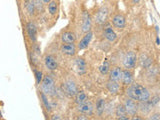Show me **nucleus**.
I'll list each match as a JSON object with an SVG mask.
<instances>
[{"instance_id": "nucleus-22", "label": "nucleus", "mask_w": 160, "mask_h": 120, "mask_svg": "<svg viewBox=\"0 0 160 120\" xmlns=\"http://www.w3.org/2000/svg\"><path fill=\"white\" fill-rule=\"evenodd\" d=\"M60 11V0H51L46 5V12L52 18H57Z\"/></svg>"}, {"instance_id": "nucleus-27", "label": "nucleus", "mask_w": 160, "mask_h": 120, "mask_svg": "<svg viewBox=\"0 0 160 120\" xmlns=\"http://www.w3.org/2000/svg\"><path fill=\"white\" fill-rule=\"evenodd\" d=\"M74 63H75V67H76V70L79 75L87 72V63L82 57H76Z\"/></svg>"}, {"instance_id": "nucleus-5", "label": "nucleus", "mask_w": 160, "mask_h": 120, "mask_svg": "<svg viewBox=\"0 0 160 120\" xmlns=\"http://www.w3.org/2000/svg\"><path fill=\"white\" fill-rule=\"evenodd\" d=\"M142 81L144 85L150 89H153L154 87L158 88V83H159V66L158 64H153L150 67L144 69V74H143Z\"/></svg>"}, {"instance_id": "nucleus-7", "label": "nucleus", "mask_w": 160, "mask_h": 120, "mask_svg": "<svg viewBox=\"0 0 160 120\" xmlns=\"http://www.w3.org/2000/svg\"><path fill=\"white\" fill-rule=\"evenodd\" d=\"M109 23L111 24V26L115 29V31L122 32L123 30L126 28L127 17L123 12L116 11V12H114L113 14L110 15Z\"/></svg>"}, {"instance_id": "nucleus-10", "label": "nucleus", "mask_w": 160, "mask_h": 120, "mask_svg": "<svg viewBox=\"0 0 160 120\" xmlns=\"http://www.w3.org/2000/svg\"><path fill=\"white\" fill-rule=\"evenodd\" d=\"M101 36L105 41L110 44L114 43L118 38L117 32L115 31V29L111 26V24L109 23V21L101 26Z\"/></svg>"}, {"instance_id": "nucleus-28", "label": "nucleus", "mask_w": 160, "mask_h": 120, "mask_svg": "<svg viewBox=\"0 0 160 120\" xmlns=\"http://www.w3.org/2000/svg\"><path fill=\"white\" fill-rule=\"evenodd\" d=\"M87 100H89V96L87 95V93L84 91V90H81V89H80L79 91L73 96V103L75 105L82 104L84 102H86Z\"/></svg>"}, {"instance_id": "nucleus-36", "label": "nucleus", "mask_w": 160, "mask_h": 120, "mask_svg": "<svg viewBox=\"0 0 160 120\" xmlns=\"http://www.w3.org/2000/svg\"><path fill=\"white\" fill-rule=\"evenodd\" d=\"M129 1L132 6H135V5H138L140 2H141V0H129Z\"/></svg>"}, {"instance_id": "nucleus-39", "label": "nucleus", "mask_w": 160, "mask_h": 120, "mask_svg": "<svg viewBox=\"0 0 160 120\" xmlns=\"http://www.w3.org/2000/svg\"><path fill=\"white\" fill-rule=\"evenodd\" d=\"M24 1H31V0H24Z\"/></svg>"}, {"instance_id": "nucleus-14", "label": "nucleus", "mask_w": 160, "mask_h": 120, "mask_svg": "<svg viewBox=\"0 0 160 120\" xmlns=\"http://www.w3.org/2000/svg\"><path fill=\"white\" fill-rule=\"evenodd\" d=\"M59 52L63 56L75 57L78 53V48L76 43H61L59 46Z\"/></svg>"}, {"instance_id": "nucleus-16", "label": "nucleus", "mask_w": 160, "mask_h": 120, "mask_svg": "<svg viewBox=\"0 0 160 120\" xmlns=\"http://www.w3.org/2000/svg\"><path fill=\"white\" fill-rule=\"evenodd\" d=\"M135 81V72L134 69H127V68H123L122 69V76L121 80H120V84L121 86L124 88L133 83Z\"/></svg>"}, {"instance_id": "nucleus-34", "label": "nucleus", "mask_w": 160, "mask_h": 120, "mask_svg": "<svg viewBox=\"0 0 160 120\" xmlns=\"http://www.w3.org/2000/svg\"><path fill=\"white\" fill-rule=\"evenodd\" d=\"M73 119H76V120H90L91 117L88 116L86 114H83V113H79V112H75L73 114Z\"/></svg>"}, {"instance_id": "nucleus-35", "label": "nucleus", "mask_w": 160, "mask_h": 120, "mask_svg": "<svg viewBox=\"0 0 160 120\" xmlns=\"http://www.w3.org/2000/svg\"><path fill=\"white\" fill-rule=\"evenodd\" d=\"M49 116H50V117H49L50 120H55V119H56V120H60V119H62L61 115H60V114H57V113H56V114H55V113L52 114V113H51V114L49 115Z\"/></svg>"}, {"instance_id": "nucleus-33", "label": "nucleus", "mask_w": 160, "mask_h": 120, "mask_svg": "<svg viewBox=\"0 0 160 120\" xmlns=\"http://www.w3.org/2000/svg\"><path fill=\"white\" fill-rule=\"evenodd\" d=\"M145 120H160L159 108H155L154 110H152V111L145 117Z\"/></svg>"}, {"instance_id": "nucleus-19", "label": "nucleus", "mask_w": 160, "mask_h": 120, "mask_svg": "<svg viewBox=\"0 0 160 120\" xmlns=\"http://www.w3.org/2000/svg\"><path fill=\"white\" fill-rule=\"evenodd\" d=\"M155 108H156V107L154 106L150 100H147V101H142V102H138V114L140 115V116H142L144 119Z\"/></svg>"}, {"instance_id": "nucleus-9", "label": "nucleus", "mask_w": 160, "mask_h": 120, "mask_svg": "<svg viewBox=\"0 0 160 120\" xmlns=\"http://www.w3.org/2000/svg\"><path fill=\"white\" fill-rule=\"evenodd\" d=\"M138 62V54L134 50H128L122 58V67L127 69H135Z\"/></svg>"}, {"instance_id": "nucleus-24", "label": "nucleus", "mask_w": 160, "mask_h": 120, "mask_svg": "<svg viewBox=\"0 0 160 120\" xmlns=\"http://www.w3.org/2000/svg\"><path fill=\"white\" fill-rule=\"evenodd\" d=\"M137 64H139L143 69H146L154 64V58L153 56H150V55L146 53H142L140 56H138Z\"/></svg>"}, {"instance_id": "nucleus-32", "label": "nucleus", "mask_w": 160, "mask_h": 120, "mask_svg": "<svg viewBox=\"0 0 160 120\" xmlns=\"http://www.w3.org/2000/svg\"><path fill=\"white\" fill-rule=\"evenodd\" d=\"M33 72H34V77H35V83H36V86H39V84L41 83L43 76H44V72L41 69H39L38 67H34L33 68Z\"/></svg>"}, {"instance_id": "nucleus-25", "label": "nucleus", "mask_w": 160, "mask_h": 120, "mask_svg": "<svg viewBox=\"0 0 160 120\" xmlns=\"http://www.w3.org/2000/svg\"><path fill=\"white\" fill-rule=\"evenodd\" d=\"M39 97H40V100H41V103H42V106H43L44 110L47 112L48 115H50L53 112V106H52L51 102H50L49 97L46 94H44L42 91H40V90H39Z\"/></svg>"}, {"instance_id": "nucleus-20", "label": "nucleus", "mask_w": 160, "mask_h": 120, "mask_svg": "<svg viewBox=\"0 0 160 120\" xmlns=\"http://www.w3.org/2000/svg\"><path fill=\"white\" fill-rule=\"evenodd\" d=\"M113 116H114V119H117V120H130V116L128 115L126 109H125L124 105L121 103V101L118 102L117 104H115Z\"/></svg>"}, {"instance_id": "nucleus-29", "label": "nucleus", "mask_w": 160, "mask_h": 120, "mask_svg": "<svg viewBox=\"0 0 160 120\" xmlns=\"http://www.w3.org/2000/svg\"><path fill=\"white\" fill-rule=\"evenodd\" d=\"M114 108H115V103L113 100H108L106 99V104H105V110H104V118H111L114 114Z\"/></svg>"}, {"instance_id": "nucleus-18", "label": "nucleus", "mask_w": 160, "mask_h": 120, "mask_svg": "<svg viewBox=\"0 0 160 120\" xmlns=\"http://www.w3.org/2000/svg\"><path fill=\"white\" fill-rule=\"evenodd\" d=\"M122 69L123 67L120 66V65H111V67L109 69V72L107 74L108 80L120 83V80H121V76H122Z\"/></svg>"}, {"instance_id": "nucleus-40", "label": "nucleus", "mask_w": 160, "mask_h": 120, "mask_svg": "<svg viewBox=\"0 0 160 120\" xmlns=\"http://www.w3.org/2000/svg\"><path fill=\"white\" fill-rule=\"evenodd\" d=\"M22 1H24V0H22Z\"/></svg>"}, {"instance_id": "nucleus-6", "label": "nucleus", "mask_w": 160, "mask_h": 120, "mask_svg": "<svg viewBox=\"0 0 160 120\" xmlns=\"http://www.w3.org/2000/svg\"><path fill=\"white\" fill-rule=\"evenodd\" d=\"M93 27V21H92V16L88 10L84 9L81 11L79 15L78 19V24L76 28V32L78 35H83L90 30H92Z\"/></svg>"}, {"instance_id": "nucleus-1", "label": "nucleus", "mask_w": 160, "mask_h": 120, "mask_svg": "<svg viewBox=\"0 0 160 120\" xmlns=\"http://www.w3.org/2000/svg\"><path fill=\"white\" fill-rule=\"evenodd\" d=\"M152 90L148 88L146 85L140 82L134 81L128 86L124 87V95L129 98H132L137 102L147 101L151 97Z\"/></svg>"}, {"instance_id": "nucleus-31", "label": "nucleus", "mask_w": 160, "mask_h": 120, "mask_svg": "<svg viewBox=\"0 0 160 120\" xmlns=\"http://www.w3.org/2000/svg\"><path fill=\"white\" fill-rule=\"evenodd\" d=\"M34 3H35V7H36L37 16L42 15L46 12V5H45L41 0H34Z\"/></svg>"}, {"instance_id": "nucleus-12", "label": "nucleus", "mask_w": 160, "mask_h": 120, "mask_svg": "<svg viewBox=\"0 0 160 120\" xmlns=\"http://www.w3.org/2000/svg\"><path fill=\"white\" fill-rule=\"evenodd\" d=\"M78 34L76 29L66 27L60 33V41L61 43H76Z\"/></svg>"}, {"instance_id": "nucleus-3", "label": "nucleus", "mask_w": 160, "mask_h": 120, "mask_svg": "<svg viewBox=\"0 0 160 120\" xmlns=\"http://www.w3.org/2000/svg\"><path fill=\"white\" fill-rule=\"evenodd\" d=\"M59 88L61 92L69 98H73L74 95L80 90L77 80L72 75L63 76L59 82Z\"/></svg>"}, {"instance_id": "nucleus-30", "label": "nucleus", "mask_w": 160, "mask_h": 120, "mask_svg": "<svg viewBox=\"0 0 160 120\" xmlns=\"http://www.w3.org/2000/svg\"><path fill=\"white\" fill-rule=\"evenodd\" d=\"M110 67H111V62H110L108 59H105L104 61L102 62V64L99 66L98 70H99L100 74L103 75V76H105V75L108 74Z\"/></svg>"}, {"instance_id": "nucleus-15", "label": "nucleus", "mask_w": 160, "mask_h": 120, "mask_svg": "<svg viewBox=\"0 0 160 120\" xmlns=\"http://www.w3.org/2000/svg\"><path fill=\"white\" fill-rule=\"evenodd\" d=\"M74 110H75V112L86 114L90 117L94 116V102L89 99V100H87L86 102H84L82 104L75 105Z\"/></svg>"}, {"instance_id": "nucleus-17", "label": "nucleus", "mask_w": 160, "mask_h": 120, "mask_svg": "<svg viewBox=\"0 0 160 120\" xmlns=\"http://www.w3.org/2000/svg\"><path fill=\"white\" fill-rule=\"evenodd\" d=\"M93 36H94V31H93V30H90V31L84 33L82 35L81 39H80L78 42H76L78 51H81V50H84V49L88 48V46L90 45V43H91L92 39H93Z\"/></svg>"}, {"instance_id": "nucleus-38", "label": "nucleus", "mask_w": 160, "mask_h": 120, "mask_svg": "<svg viewBox=\"0 0 160 120\" xmlns=\"http://www.w3.org/2000/svg\"><path fill=\"white\" fill-rule=\"evenodd\" d=\"M156 45H159V37L156 36Z\"/></svg>"}, {"instance_id": "nucleus-21", "label": "nucleus", "mask_w": 160, "mask_h": 120, "mask_svg": "<svg viewBox=\"0 0 160 120\" xmlns=\"http://www.w3.org/2000/svg\"><path fill=\"white\" fill-rule=\"evenodd\" d=\"M105 104H106V99L103 97L98 98L94 102V116L99 119H103Z\"/></svg>"}, {"instance_id": "nucleus-26", "label": "nucleus", "mask_w": 160, "mask_h": 120, "mask_svg": "<svg viewBox=\"0 0 160 120\" xmlns=\"http://www.w3.org/2000/svg\"><path fill=\"white\" fill-rule=\"evenodd\" d=\"M24 9L25 12L28 15L30 18H34L35 16H37L36 13V7H35V3L34 0H31V1H24Z\"/></svg>"}, {"instance_id": "nucleus-4", "label": "nucleus", "mask_w": 160, "mask_h": 120, "mask_svg": "<svg viewBox=\"0 0 160 120\" xmlns=\"http://www.w3.org/2000/svg\"><path fill=\"white\" fill-rule=\"evenodd\" d=\"M111 15V8L108 4H101L95 8L91 14L93 24L101 27L102 25L109 21V17Z\"/></svg>"}, {"instance_id": "nucleus-11", "label": "nucleus", "mask_w": 160, "mask_h": 120, "mask_svg": "<svg viewBox=\"0 0 160 120\" xmlns=\"http://www.w3.org/2000/svg\"><path fill=\"white\" fill-rule=\"evenodd\" d=\"M25 32H26V36L29 39L31 43L37 42L38 39V26L34 19L31 18L30 20L25 23Z\"/></svg>"}, {"instance_id": "nucleus-23", "label": "nucleus", "mask_w": 160, "mask_h": 120, "mask_svg": "<svg viewBox=\"0 0 160 120\" xmlns=\"http://www.w3.org/2000/svg\"><path fill=\"white\" fill-rule=\"evenodd\" d=\"M122 86L119 82H115V81H111V80H108L105 82V89L111 94V95H118L120 94V92L122 91Z\"/></svg>"}, {"instance_id": "nucleus-37", "label": "nucleus", "mask_w": 160, "mask_h": 120, "mask_svg": "<svg viewBox=\"0 0 160 120\" xmlns=\"http://www.w3.org/2000/svg\"><path fill=\"white\" fill-rule=\"evenodd\" d=\"M41 1H42L45 5H47L50 1H51V0H41Z\"/></svg>"}, {"instance_id": "nucleus-8", "label": "nucleus", "mask_w": 160, "mask_h": 120, "mask_svg": "<svg viewBox=\"0 0 160 120\" xmlns=\"http://www.w3.org/2000/svg\"><path fill=\"white\" fill-rule=\"evenodd\" d=\"M42 64L47 72L53 73L59 68L58 57L53 53H46L42 57Z\"/></svg>"}, {"instance_id": "nucleus-2", "label": "nucleus", "mask_w": 160, "mask_h": 120, "mask_svg": "<svg viewBox=\"0 0 160 120\" xmlns=\"http://www.w3.org/2000/svg\"><path fill=\"white\" fill-rule=\"evenodd\" d=\"M39 90L46 94L49 98H56L58 95V85L53 73L47 72L44 74L41 83L39 84Z\"/></svg>"}, {"instance_id": "nucleus-13", "label": "nucleus", "mask_w": 160, "mask_h": 120, "mask_svg": "<svg viewBox=\"0 0 160 120\" xmlns=\"http://www.w3.org/2000/svg\"><path fill=\"white\" fill-rule=\"evenodd\" d=\"M120 101H121V103L124 105V107L126 109V111L130 117L138 114V102L137 101H135V100H133L132 98L125 96L124 94L121 97V100H120Z\"/></svg>"}]
</instances>
